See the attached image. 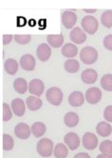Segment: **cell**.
Returning <instances> with one entry per match:
<instances>
[{
  "instance_id": "6da1fadb",
  "label": "cell",
  "mask_w": 112,
  "mask_h": 158,
  "mask_svg": "<svg viewBox=\"0 0 112 158\" xmlns=\"http://www.w3.org/2000/svg\"><path fill=\"white\" fill-rule=\"evenodd\" d=\"M36 151L39 155L44 158H48L53 154L54 144L50 138H41L36 145Z\"/></svg>"
},
{
  "instance_id": "7a4b0ae2",
  "label": "cell",
  "mask_w": 112,
  "mask_h": 158,
  "mask_svg": "<svg viewBox=\"0 0 112 158\" xmlns=\"http://www.w3.org/2000/svg\"><path fill=\"white\" fill-rule=\"evenodd\" d=\"M80 59L85 64H93L98 59V51L92 47L84 48L80 52Z\"/></svg>"
},
{
  "instance_id": "3957f363",
  "label": "cell",
  "mask_w": 112,
  "mask_h": 158,
  "mask_svg": "<svg viewBox=\"0 0 112 158\" xmlns=\"http://www.w3.org/2000/svg\"><path fill=\"white\" fill-rule=\"evenodd\" d=\"M63 98L64 94L58 87H50L47 90L46 98L50 104L54 106H59L63 102Z\"/></svg>"
},
{
  "instance_id": "277c9868",
  "label": "cell",
  "mask_w": 112,
  "mask_h": 158,
  "mask_svg": "<svg viewBox=\"0 0 112 158\" xmlns=\"http://www.w3.org/2000/svg\"><path fill=\"white\" fill-rule=\"evenodd\" d=\"M81 25L83 27V31L86 33H88L91 35L94 34L98 31V27H99L98 20L92 15H87L84 17L81 21Z\"/></svg>"
},
{
  "instance_id": "5b68a950",
  "label": "cell",
  "mask_w": 112,
  "mask_h": 158,
  "mask_svg": "<svg viewBox=\"0 0 112 158\" xmlns=\"http://www.w3.org/2000/svg\"><path fill=\"white\" fill-rule=\"evenodd\" d=\"M98 145H99V141L93 133L88 132L83 135V146L85 147L88 151H93L95 150Z\"/></svg>"
},
{
  "instance_id": "8992f818",
  "label": "cell",
  "mask_w": 112,
  "mask_h": 158,
  "mask_svg": "<svg viewBox=\"0 0 112 158\" xmlns=\"http://www.w3.org/2000/svg\"><path fill=\"white\" fill-rule=\"evenodd\" d=\"M77 14L71 10H65L62 13V24L66 28H72L77 23Z\"/></svg>"
},
{
  "instance_id": "52a82bcc",
  "label": "cell",
  "mask_w": 112,
  "mask_h": 158,
  "mask_svg": "<svg viewBox=\"0 0 112 158\" xmlns=\"http://www.w3.org/2000/svg\"><path fill=\"white\" fill-rule=\"evenodd\" d=\"M15 135L19 139H28L32 135V128L24 122L18 123L15 127Z\"/></svg>"
},
{
  "instance_id": "ba28073f",
  "label": "cell",
  "mask_w": 112,
  "mask_h": 158,
  "mask_svg": "<svg viewBox=\"0 0 112 158\" xmlns=\"http://www.w3.org/2000/svg\"><path fill=\"white\" fill-rule=\"evenodd\" d=\"M102 98V91L98 87H90L86 92V100L89 104H97Z\"/></svg>"
},
{
  "instance_id": "9c48e42d",
  "label": "cell",
  "mask_w": 112,
  "mask_h": 158,
  "mask_svg": "<svg viewBox=\"0 0 112 158\" xmlns=\"http://www.w3.org/2000/svg\"><path fill=\"white\" fill-rule=\"evenodd\" d=\"M45 90V84L39 79H33L30 81L29 83V92L35 96V97H40L42 94L44 93Z\"/></svg>"
},
{
  "instance_id": "30bf717a",
  "label": "cell",
  "mask_w": 112,
  "mask_h": 158,
  "mask_svg": "<svg viewBox=\"0 0 112 158\" xmlns=\"http://www.w3.org/2000/svg\"><path fill=\"white\" fill-rule=\"evenodd\" d=\"M64 142L71 151H75L80 146V138L77 134L71 132L67 133L64 137Z\"/></svg>"
},
{
  "instance_id": "8fae6325",
  "label": "cell",
  "mask_w": 112,
  "mask_h": 158,
  "mask_svg": "<svg viewBox=\"0 0 112 158\" xmlns=\"http://www.w3.org/2000/svg\"><path fill=\"white\" fill-rule=\"evenodd\" d=\"M69 39H71L74 44L81 45L83 43H85L87 40V34L84 31L81 27H73L72 31L69 33Z\"/></svg>"
},
{
  "instance_id": "7c38bea8",
  "label": "cell",
  "mask_w": 112,
  "mask_h": 158,
  "mask_svg": "<svg viewBox=\"0 0 112 158\" xmlns=\"http://www.w3.org/2000/svg\"><path fill=\"white\" fill-rule=\"evenodd\" d=\"M36 55H37V58L41 62H47L50 59V55H51V48H50V47L49 45H47L46 43L40 44L37 47Z\"/></svg>"
},
{
  "instance_id": "4fadbf2b",
  "label": "cell",
  "mask_w": 112,
  "mask_h": 158,
  "mask_svg": "<svg viewBox=\"0 0 112 158\" xmlns=\"http://www.w3.org/2000/svg\"><path fill=\"white\" fill-rule=\"evenodd\" d=\"M19 64L25 71H32L35 68L36 62H35V59L32 55L25 54L21 57Z\"/></svg>"
},
{
  "instance_id": "5bb4252c",
  "label": "cell",
  "mask_w": 112,
  "mask_h": 158,
  "mask_svg": "<svg viewBox=\"0 0 112 158\" xmlns=\"http://www.w3.org/2000/svg\"><path fill=\"white\" fill-rule=\"evenodd\" d=\"M81 79L82 81L86 84H93L96 82L98 79V73L96 72V70L88 68L86 70H84L81 74Z\"/></svg>"
},
{
  "instance_id": "9a60e30c",
  "label": "cell",
  "mask_w": 112,
  "mask_h": 158,
  "mask_svg": "<svg viewBox=\"0 0 112 158\" xmlns=\"http://www.w3.org/2000/svg\"><path fill=\"white\" fill-rule=\"evenodd\" d=\"M11 110L17 117H23L26 112V104L22 98H16L11 102Z\"/></svg>"
},
{
  "instance_id": "2e32d148",
  "label": "cell",
  "mask_w": 112,
  "mask_h": 158,
  "mask_svg": "<svg viewBox=\"0 0 112 158\" xmlns=\"http://www.w3.org/2000/svg\"><path fill=\"white\" fill-rule=\"evenodd\" d=\"M85 102V96L80 91H74L68 96V103L72 107H80Z\"/></svg>"
},
{
  "instance_id": "e0dca14e",
  "label": "cell",
  "mask_w": 112,
  "mask_h": 158,
  "mask_svg": "<svg viewBox=\"0 0 112 158\" xmlns=\"http://www.w3.org/2000/svg\"><path fill=\"white\" fill-rule=\"evenodd\" d=\"M96 132L102 137H107L112 133V127L106 121H101L96 126Z\"/></svg>"
},
{
  "instance_id": "ac0fdd59",
  "label": "cell",
  "mask_w": 112,
  "mask_h": 158,
  "mask_svg": "<svg viewBox=\"0 0 112 158\" xmlns=\"http://www.w3.org/2000/svg\"><path fill=\"white\" fill-rule=\"evenodd\" d=\"M64 123L68 128H74L79 123V116L75 112H68L65 114Z\"/></svg>"
},
{
  "instance_id": "d6986e66",
  "label": "cell",
  "mask_w": 112,
  "mask_h": 158,
  "mask_svg": "<svg viewBox=\"0 0 112 158\" xmlns=\"http://www.w3.org/2000/svg\"><path fill=\"white\" fill-rule=\"evenodd\" d=\"M42 100L40 98L35 97V96H30L28 97L26 99V105L31 111H37L42 107Z\"/></svg>"
},
{
  "instance_id": "ffe728a7",
  "label": "cell",
  "mask_w": 112,
  "mask_h": 158,
  "mask_svg": "<svg viewBox=\"0 0 112 158\" xmlns=\"http://www.w3.org/2000/svg\"><path fill=\"white\" fill-rule=\"evenodd\" d=\"M47 41L51 48H58L64 44V36L62 34H50L47 36Z\"/></svg>"
},
{
  "instance_id": "44dd1931",
  "label": "cell",
  "mask_w": 112,
  "mask_h": 158,
  "mask_svg": "<svg viewBox=\"0 0 112 158\" xmlns=\"http://www.w3.org/2000/svg\"><path fill=\"white\" fill-rule=\"evenodd\" d=\"M62 55L67 57V58H74L75 56H77L78 54V48L74 45V44H68L64 45V47L62 48V51H61Z\"/></svg>"
},
{
  "instance_id": "7402d4cb",
  "label": "cell",
  "mask_w": 112,
  "mask_h": 158,
  "mask_svg": "<svg viewBox=\"0 0 112 158\" xmlns=\"http://www.w3.org/2000/svg\"><path fill=\"white\" fill-rule=\"evenodd\" d=\"M4 69L6 71V73L9 75H15L17 73L18 71V63L16 60L10 58L7 59L4 63Z\"/></svg>"
},
{
  "instance_id": "603a6c76",
  "label": "cell",
  "mask_w": 112,
  "mask_h": 158,
  "mask_svg": "<svg viewBox=\"0 0 112 158\" xmlns=\"http://www.w3.org/2000/svg\"><path fill=\"white\" fill-rule=\"evenodd\" d=\"M13 88L18 94H25L27 90H29V84L23 78H17L13 81Z\"/></svg>"
},
{
  "instance_id": "cb8c5ba5",
  "label": "cell",
  "mask_w": 112,
  "mask_h": 158,
  "mask_svg": "<svg viewBox=\"0 0 112 158\" xmlns=\"http://www.w3.org/2000/svg\"><path fill=\"white\" fill-rule=\"evenodd\" d=\"M47 131V126L43 122H35L32 126V134L36 137H42Z\"/></svg>"
},
{
  "instance_id": "d4e9b609",
  "label": "cell",
  "mask_w": 112,
  "mask_h": 158,
  "mask_svg": "<svg viewBox=\"0 0 112 158\" xmlns=\"http://www.w3.org/2000/svg\"><path fill=\"white\" fill-rule=\"evenodd\" d=\"M53 155L55 158H67L68 155V148L63 143H58L54 147Z\"/></svg>"
},
{
  "instance_id": "484cf974",
  "label": "cell",
  "mask_w": 112,
  "mask_h": 158,
  "mask_svg": "<svg viewBox=\"0 0 112 158\" xmlns=\"http://www.w3.org/2000/svg\"><path fill=\"white\" fill-rule=\"evenodd\" d=\"M65 69L67 72L68 73H76L78 72V70L80 68V64L77 60L74 59H68L65 62V65H64Z\"/></svg>"
},
{
  "instance_id": "4316f807",
  "label": "cell",
  "mask_w": 112,
  "mask_h": 158,
  "mask_svg": "<svg viewBox=\"0 0 112 158\" xmlns=\"http://www.w3.org/2000/svg\"><path fill=\"white\" fill-rule=\"evenodd\" d=\"M101 23L105 27L110 28L112 27V10H107L101 15Z\"/></svg>"
},
{
  "instance_id": "83f0119b",
  "label": "cell",
  "mask_w": 112,
  "mask_h": 158,
  "mask_svg": "<svg viewBox=\"0 0 112 158\" xmlns=\"http://www.w3.org/2000/svg\"><path fill=\"white\" fill-rule=\"evenodd\" d=\"M102 88L107 92H112V74H106L101 79Z\"/></svg>"
},
{
  "instance_id": "f1b7e54d",
  "label": "cell",
  "mask_w": 112,
  "mask_h": 158,
  "mask_svg": "<svg viewBox=\"0 0 112 158\" xmlns=\"http://www.w3.org/2000/svg\"><path fill=\"white\" fill-rule=\"evenodd\" d=\"M99 150L101 153L111 155L112 156V141L111 140H104L103 142L100 143Z\"/></svg>"
},
{
  "instance_id": "f546056e",
  "label": "cell",
  "mask_w": 112,
  "mask_h": 158,
  "mask_svg": "<svg viewBox=\"0 0 112 158\" xmlns=\"http://www.w3.org/2000/svg\"><path fill=\"white\" fill-rule=\"evenodd\" d=\"M15 147V141L13 138L7 134L3 135V150L4 151H11Z\"/></svg>"
},
{
  "instance_id": "4dcf8cb0",
  "label": "cell",
  "mask_w": 112,
  "mask_h": 158,
  "mask_svg": "<svg viewBox=\"0 0 112 158\" xmlns=\"http://www.w3.org/2000/svg\"><path fill=\"white\" fill-rule=\"evenodd\" d=\"M15 40L17 44L19 45H27L29 44L32 40V36L29 34H24V35H15Z\"/></svg>"
},
{
  "instance_id": "1f68e13d",
  "label": "cell",
  "mask_w": 112,
  "mask_h": 158,
  "mask_svg": "<svg viewBox=\"0 0 112 158\" xmlns=\"http://www.w3.org/2000/svg\"><path fill=\"white\" fill-rule=\"evenodd\" d=\"M11 107L9 106L8 103H3V120L4 121H9L11 119L12 117V112H11Z\"/></svg>"
},
{
  "instance_id": "d6a6232c",
  "label": "cell",
  "mask_w": 112,
  "mask_h": 158,
  "mask_svg": "<svg viewBox=\"0 0 112 158\" xmlns=\"http://www.w3.org/2000/svg\"><path fill=\"white\" fill-rule=\"evenodd\" d=\"M104 118L106 122H112V105H108L105 108Z\"/></svg>"
},
{
  "instance_id": "836d02e7",
  "label": "cell",
  "mask_w": 112,
  "mask_h": 158,
  "mask_svg": "<svg viewBox=\"0 0 112 158\" xmlns=\"http://www.w3.org/2000/svg\"><path fill=\"white\" fill-rule=\"evenodd\" d=\"M103 44H104V47L107 49V50H110L112 51V34H108L106 35L104 40H103Z\"/></svg>"
},
{
  "instance_id": "e575fe53",
  "label": "cell",
  "mask_w": 112,
  "mask_h": 158,
  "mask_svg": "<svg viewBox=\"0 0 112 158\" xmlns=\"http://www.w3.org/2000/svg\"><path fill=\"white\" fill-rule=\"evenodd\" d=\"M13 38H15V36H12L11 34H4L3 35V44L4 45H9L10 43L12 41Z\"/></svg>"
},
{
  "instance_id": "d590c367",
  "label": "cell",
  "mask_w": 112,
  "mask_h": 158,
  "mask_svg": "<svg viewBox=\"0 0 112 158\" xmlns=\"http://www.w3.org/2000/svg\"><path fill=\"white\" fill-rule=\"evenodd\" d=\"M73 158H91V157L87 152H79V153L75 154Z\"/></svg>"
},
{
  "instance_id": "8d00e7d4",
  "label": "cell",
  "mask_w": 112,
  "mask_h": 158,
  "mask_svg": "<svg viewBox=\"0 0 112 158\" xmlns=\"http://www.w3.org/2000/svg\"><path fill=\"white\" fill-rule=\"evenodd\" d=\"M96 158H112V156L111 155H107V154H104V153H101V154H99L98 155Z\"/></svg>"
},
{
  "instance_id": "74e56055",
  "label": "cell",
  "mask_w": 112,
  "mask_h": 158,
  "mask_svg": "<svg viewBox=\"0 0 112 158\" xmlns=\"http://www.w3.org/2000/svg\"><path fill=\"white\" fill-rule=\"evenodd\" d=\"M85 12H87V13H94L95 11H96V10L95 9H85V10H83Z\"/></svg>"
}]
</instances>
